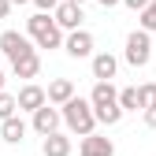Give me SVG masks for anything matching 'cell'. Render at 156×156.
<instances>
[{"instance_id":"obj_1","label":"cell","mask_w":156,"mask_h":156,"mask_svg":"<svg viewBox=\"0 0 156 156\" xmlns=\"http://www.w3.org/2000/svg\"><path fill=\"white\" fill-rule=\"evenodd\" d=\"M26 34L37 41V48H60L63 45V26L48 19V11H37L26 19Z\"/></svg>"},{"instance_id":"obj_2","label":"cell","mask_w":156,"mask_h":156,"mask_svg":"<svg viewBox=\"0 0 156 156\" xmlns=\"http://www.w3.org/2000/svg\"><path fill=\"white\" fill-rule=\"evenodd\" d=\"M63 123L78 134V138H86V134H93L97 126V112H93V101H82V97H71V101L63 104Z\"/></svg>"},{"instance_id":"obj_3","label":"cell","mask_w":156,"mask_h":156,"mask_svg":"<svg viewBox=\"0 0 156 156\" xmlns=\"http://www.w3.org/2000/svg\"><path fill=\"white\" fill-rule=\"evenodd\" d=\"M152 60V41H149V30H134L126 37V63L130 67H145Z\"/></svg>"},{"instance_id":"obj_4","label":"cell","mask_w":156,"mask_h":156,"mask_svg":"<svg viewBox=\"0 0 156 156\" xmlns=\"http://www.w3.org/2000/svg\"><path fill=\"white\" fill-rule=\"evenodd\" d=\"M0 52H4L8 60H19V56L34 52V48H30V34H19V30H4V34H0Z\"/></svg>"},{"instance_id":"obj_5","label":"cell","mask_w":156,"mask_h":156,"mask_svg":"<svg viewBox=\"0 0 156 156\" xmlns=\"http://www.w3.org/2000/svg\"><path fill=\"white\" fill-rule=\"evenodd\" d=\"M60 123H63V112H56V108H52V101H48V104H41V108L34 112V130L41 134V138L56 134V130H60Z\"/></svg>"},{"instance_id":"obj_6","label":"cell","mask_w":156,"mask_h":156,"mask_svg":"<svg viewBox=\"0 0 156 156\" xmlns=\"http://www.w3.org/2000/svg\"><path fill=\"white\" fill-rule=\"evenodd\" d=\"M63 48H67V56H74V60H86V56H93V34L89 30H71Z\"/></svg>"},{"instance_id":"obj_7","label":"cell","mask_w":156,"mask_h":156,"mask_svg":"<svg viewBox=\"0 0 156 156\" xmlns=\"http://www.w3.org/2000/svg\"><path fill=\"white\" fill-rule=\"evenodd\" d=\"M41 104H48V89L34 86V82L19 89V112H37Z\"/></svg>"},{"instance_id":"obj_8","label":"cell","mask_w":156,"mask_h":156,"mask_svg":"<svg viewBox=\"0 0 156 156\" xmlns=\"http://www.w3.org/2000/svg\"><path fill=\"white\" fill-rule=\"evenodd\" d=\"M78 152L82 156H115V145L112 138H101V134H86L82 145H78Z\"/></svg>"},{"instance_id":"obj_9","label":"cell","mask_w":156,"mask_h":156,"mask_svg":"<svg viewBox=\"0 0 156 156\" xmlns=\"http://www.w3.org/2000/svg\"><path fill=\"white\" fill-rule=\"evenodd\" d=\"M115 71H119V60H115L112 52H97L93 56V78L97 82H112Z\"/></svg>"},{"instance_id":"obj_10","label":"cell","mask_w":156,"mask_h":156,"mask_svg":"<svg viewBox=\"0 0 156 156\" xmlns=\"http://www.w3.org/2000/svg\"><path fill=\"white\" fill-rule=\"evenodd\" d=\"M37 71H41V56H37V48L26 52V56H19V60H11V74L15 78H37Z\"/></svg>"},{"instance_id":"obj_11","label":"cell","mask_w":156,"mask_h":156,"mask_svg":"<svg viewBox=\"0 0 156 156\" xmlns=\"http://www.w3.org/2000/svg\"><path fill=\"white\" fill-rule=\"evenodd\" d=\"M56 23H60L63 30H78V23H82V4H71V0H63V4L56 8Z\"/></svg>"},{"instance_id":"obj_12","label":"cell","mask_w":156,"mask_h":156,"mask_svg":"<svg viewBox=\"0 0 156 156\" xmlns=\"http://www.w3.org/2000/svg\"><path fill=\"white\" fill-rule=\"evenodd\" d=\"M89 101H93V112L97 108H112V104H119V93H115L112 82H97L93 93H89Z\"/></svg>"},{"instance_id":"obj_13","label":"cell","mask_w":156,"mask_h":156,"mask_svg":"<svg viewBox=\"0 0 156 156\" xmlns=\"http://www.w3.org/2000/svg\"><path fill=\"white\" fill-rule=\"evenodd\" d=\"M71 97H74V82H71V78H56V82H48V101L52 104L63 108Z\"/></svg>"},{"instance_id":"obj_14","label":"cell","mask_w":156,"mask_h":156,"mask_svg":"<svg viewBox=\"0 0 156 156\" xmlns=\"http://www.w3.org/2000/svg\"><path fill=\"white\" fill-rule=\"evenodd\" d=\"M41 152H45V156H71V138L56 130V134H48V138H45Z\"/></svg>"},{"instance_id":"obj_15","label":"cell","mask_w":156,"mask_h":156,"mask_svg":"<svg viewBox=\"0 0 156 156\" xmlns=\"http://www.w3.org/2000/svg\"><path fill=\"white\" fill-rule=\"evenodd\" d=\"M0 138H4L8 145L23 141V138H26V123H23V119H15V115H11V119H0Z\"/></svg>"},{"instance_id":"obj_16","label":"cell","mask_w":156,"mask_h":156,"mask_svg":"<svg viewBox=\"0 0 156 156\" xmlns=\"http://www.w3.org/2000/svg\"><path fill=\"white\" fill-rule=\"evenodd\" d=\"M119 104H123V112H138V108H141V89H138V86L119 89ZM141 112H145V108H141Z\"/></svg>"},{"instance_id":"obj_17","label":"cell","mask_w":156,"mask_h":156,"mask_svg":"<svg viewBox=\"0 0 156 156\" xmlns=\"http://www.w3.org/2000/svg\"><path fill=\"white\" fill-rule=\"evenodd\" d=\"M123 119V104H112V108H97V123H104V126H115Z\"/></svg>"},{"instance_id":"obj_18","label":"cell","mask_w":156,"mask_h":156,"mask_svg":"<svg viewBox=\"0 0 156 156\" xmlns=\"http://www.w3.org/2000/svg\"><path fill=\"white\" fill-rule=\"evenodd\" d=\"M15 108H19V97H11V93H4V89H0V119H11V115H15Z\"/></svg>"},{"instance_id":"obj_19","label":"cell","mask_w":156,"mask_h":156,"mask_svg":"<svg viewBox=\"0 0 156 156\" xmlns=\"http://www.w3.org/2000/svg\"><path fill=\"white\" fill-rule=\"evenodd\" d=\"M138 23H141V30H149V34L156 30V0H152V4L141 11V19H138Z\"/></svg>"},{"instance_id":"obj_20","label":"cell","mask_w":156,"mask_h":156,"mask_svg":"<svg viewBox=\"0 0 156 156\" xmlns=\"http://www.w3.org/2000/svg\"><path fill=\"white\" fill-rule=\"evenodd\" d=\"M152 104H156V82L141 86V108H152Z\"/></svg>"},{"instance_id":"obj_21","label":"cell","mask_w":156,"mask_h":156,"mask_svg":"<svg viewBox=\"0 0 156 156\" xmlns=\"http://www.w3.org/2000/svg\"><path fill=\"white\" fill-rule=\"evenodd\" d=\"M34 4H37V11H56L63 0H34Z\"/></svg>"},{"instance_id":"obj_22","label":"cell","mask_w":156,"mask_h":156,"mask_svg":"<svg viewBox=\"0 0 156 156\" xmlns=\"http://www.w3.org/2000/svg\"><path fill=\"white\" fill-rule=\"evenodd\" d=\"M123 4H126V8H130V11H145V8H149V4H152V0H123Z\"/></svg>"},{"instance_id":"obj_23","label":"cell","mask_w":156,"mask_h":156,"mask_svg":"<svg viewBox=\"0 0 156 156\" xmlns=\"http://www.w3.org/2000/svg\"><path fill=\"white\" fill-rule=\"evenodd\" d=\"M145 126H156V104L145 108Z\"/></svg>"},{"instance_id":"obj_24","label":"cell","mask_w":156,"mask_h":156,"mask_svg":"<svg viewBox=\"0 0 156 156\" xmlns=\"http://www.w3.org/2000/svg\"><path fill=\"white\" fill-rule=\"evenodd\" d=\"M15 4H11V0H0V19H8V11H11Z\"/></svg>"},{"instance_id":"obj_25","label":"cell","mask_w":156,"mask_h":156,"mask_svg":"<svg viewBox=\"0 0 156 156\" xmlns=\"http://www.w3.org/2000/svg\"><path fill=\"white\" fill-rule=\"evenodd\" d=\"M101 4H104V8H115V4H123V0H101Z\"/></svg>"},{"instance_id":"obj_26","label":"cell","mask_w":156,"mask_h":156,"mask_svg":"<svg viewBox=\"0 0 156 156\" xmlns=\"http://www.w3.org/2000/svg\"><path fill=\"white\" fill-rule=\"evenodd\" d=\"M0 89H4V74H0Z\"/></svg>"},{"instance_id":"obj_27","label":"cell","mask_w":156,"mask_h":156,"mask_svg":"<svg viewBox=\"0 0 156 156\" xmlns=\"http://www.w3.org/2000/svg\"><path fill=\"white\" fill-rule=\"evenodd\" d=\"M11 4H26V0H11Z\"/></svg>"},{"instance_id":"obj_28","label":"cell","mask_w":156,"mask_h":156,"mask_svg":"<svg viewBox=\"0 0 156 156\" xmlns=\"http://www.w3.org/2000/svg\"><path fill=\"white\" fill-rule=\"evenodd\" d=\"M71 4H86V0H71Z\"/></svg>"}]
</instances>
